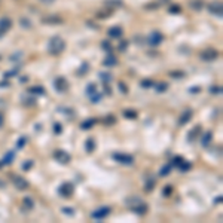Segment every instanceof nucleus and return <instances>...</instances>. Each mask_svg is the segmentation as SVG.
<instances>
[{
    "instance_id": "obj_1",
    "label": "nucleus",
    "mask_w": 223,
    "mask_h": 223,
    "mask_svg": "<svg viewBox=\"0 0 223 223\" xmlns=\"http://www.w3.org/2000/svg\"><path fill=\"white\" fill-rule=\"evenodd\" d=\"M64 49H66V43H64V40L61 39V37L55 36V37H52V39L49 40V46H48L49 54H52V55H60Z\"/></svg>"
},
{
    "instance_id": "obj_2",
    "label": "nucleus",
    "mask_w": 223,
    "mask_h": 223,
    "mask_svg": "<svg viewBox=\"0 0 223 223\" xmlns=\"http://www.w3.org/2000/svg\"><path fill=\"white\" fill-rule=\"evenodd\" d=\"M87 95L91 98L92 103H98L101 100V94L97 91V85L95 83H89L87 88Z\"/></svg>"
},
{
    "instance_id": "obj_3",
    "label": "nucleus",
    "mask_w": 223,
    "mask_h": 223,
    "mask_svg": "<svg viewBox=\"0 0 223 223\" xmlns=\"http://www.w3.org/2000/svg\"><path fill=\"white\" fill-rule=\"evenodd\" d=\"M10 180H12V183L15 184V187L17 189H20V190H25L27 187H29L30 184H29V182L25 180V179H22L21 175H10Z\"/></svg>"
},
{
    "instance_id": "obj_4",
    "label": "nucleus",
    "mask_w": 223,
    "mask_h": 223,
    "mask_svg": "<svg viewBox=\"0 0 223 223\" xmlns=\"http://www.w3.org/2000/svg\"><path fill=\"white\" fill-rule=\"evenodd\" d=\"M58 192L63 198H70L73 195V192H75V186H73V183H68V182L67 183H63L60 186Z\"/></svg>"
},
{
    "instance_id": "obj_5",
    "label": "nucleus",
    "mask_w": 223,
    "mask_h": 223,
    "mask_svg": "<svg viewBox=\"0 0 223 223\" xmlns=\"http://www.w3.org/2000/svg\"><path fill=\"white\" fill-rule=\"evenodd\" d=\"M162 40H164V36H162L159 31H152V33L149 34V37H147V43H149L150 46H158Z\"/></svg>"
},
{
    "instance_id": "obj_6",
    "label": "nucleus",
    "mask_w": 223,
    "mask_h": 223,
    "mask_svg": "<svg viewBox=\"0 0 223 223\" xmlns=\"http://www.w3.org/2000/svg\"><path fill=\"white\" fill-rule=\"evenodd\" d=\"M113 159L117 161V162H121V164H124V165H131L134 162V158L131 155H125V153H115V155H113Z\"/></svg>"
},
{
    "instance_id": "obj_7",
    "label": "nucleus",
    "mask_w": 223,
    "mask_h": 223,
    "mask_svg": "<svg viewBox=\"0 0 223 223\" xmlns=\"http://www.w3.org/2000/svg\"><path fill=\"white\" fill-rule=\"evenodd\" d=\"M54 87L58 92H66L68 89V82L66 78H57L55 82H54Z\"/></svg>"
},
{
    "instance_id": "obj_8",
    "label": "nucleus",
    "mask_w": 223,
    "mask_h": 223,
    "mask_svg": "<svg viewBox=\"0 0 223 223\" xmlns=\"http://www.w3.org/2000/svg\"><path fill=\"white\" fill-rule=\"evenodd\" d=\"M54 158L58 161L60 164H68L70 162V155H68L66 150H55V153H54Z\"/></svg>"
},
{
    "instance_id": "obj_9",
    "label": "nucleus",
    "mask_w": 223,
    "mask_h": 223,
    "mask_svg": "<svg viewBox=\"0 0 223 223\" xmlns=\"http://www.w3.org/2000/svg\"><path fill=\"white\" fill-rule=\"evenodd\" d=\"M110 211H112L110 207H101V208H98V210H95L92 213V217L94 219H106L107 216L110 214Z\"/></svg>"
},
{
    "instance_id": "obj_10",
    "label": "nucleus",
    "mask_w": 223,
    "mask_h": 223,
    "mask_svg": "<svg viewBox=\"0 0 223 223\" xmlns=\"http://www.w3.org/2000/svg\"><path fill=\"white\" fill-rule=\"evenodd\" d=\"M219 57V52L216 49H205L204 52H201V58L205 61H213Z\"/></svg>"
},
{
    "instance_id": "obj_11",
    "label": "nucleus",
    "mask_w": 223,
    "mask_h": 223,
    "mask_svg": "<svg viewBox=\"0 0 223 223\" xmlns=\"http://www.w3.org/2000/svg\"><path fill=\"white\" fill-rule=\"evenodd\" d=\"M208 10L214 13V15H217V17H222V3L220 2H213V3H210L208 5Z\"/></svg>"
},
{
    "instance_id": "obj_12",
    "label": "nucleus",
    "mask_w": 223,
    "mask_h": 223,
    "mask_svg": "<svg viewBox=\"0 0 223 223\" xmlns=\"http://www.w3.org/2000/svg\"><path fill=\"white\" fill-rule=\"evenodd\" d=\"M192 115H194V113H192V110H189V109H187V110H184L183 113H182V116H180V119H179V124H180V125L187 124V122L192 119Z\"/></svg>"
},
{
    "instance_id": "obj_13",
    "label": "nucleus",
    "mask_w": 223,
    "mask_h": 223,
    "mask_svg": "<svg viewBox=\"0 0 223 223\" xmlns=\"http://www.w3.org/2000/svg\"><path fill=\"white\" fill-rule=\"evenodd\" d=\"M141 202H143V201H141L138 196H129V198H126V199H125V204L129 207V208H131V210H133L134 207H137L138 204H141Z\"/></svg>"
},
{
    "instance_id": "obj_14",
    "label": "nucleus",
    "mask_w": 223,
    "mask_h": 223,
    "mask_svg": "<svg viewBox=\"0 0 223 223\" xmlns=\"http://www.w3.org/2000/svg\"><path fill=\"white\" fill-rule=\"evenodd\" d=\"M122 33H124V31H122L121 27H112V29H109V31H107L109 37H112V39H117V37H121Z\"/></svg>"
},
{
    "instance_id": "obj_15",
    "label": "nucleus",
    "mask_w": 223,
    "mask_h": 223,
    "mask_svg": "<svg viewBox=\"0 0 223 223\" xmlns=\"http://www.w3.org/2000/svg\"><path fill=\"white\" fill-rule=\"evenodd\" d=\"M201 134V125H196L194 128V129H190V133L187 134V138H189V141L192 143V141H195L196 138H198V136Z\"/></svg>"
},
{
    "instance_id": "obj_16",
    "label": "nucleus",
    "mask_w": 223,
    "mask_h": 223,
    "mask_svg": "<svg viewBox=\"0 0 223 223\" xmlns=\"http://www.w3.org/2000/svg\"><path fill=\"white\" fill-rule=\"evenodd\" d=\"M10 27H12V20H10V18H2V20H0V30H2V31L6 33Z\"/></svg>"
},
{
    "instance_id": "obj_17",
    "label": "nucleus",
    "mask_w": 223,
    "mask_h": 223,
    "mask_svg": "<svg viewBox=\"0 0 223 223\" xmlns=\"http://www.w3.org/2000/svg\"><path fill=\"white\" fill-rule=\"evenodd\" d=\"M147 208H149V207H147L144 202H141V204H138L137 207H134V208H133V211H134V213H137V214H140V216H143V214L147 213Z\"/></svg>"
},
{
    "instance_id": "obj_18",
    "label": "nucleus",
    "mask_w": 223,
    "mask_h": 223,
    "mask_svg": "<svg viewBox=\"0 0 223 223\" xmlns=\"http://www.w3.org/2000/svg\"><path fill=\"white\" fill-rule=\"evenodd\" d=\"M13 158H15V152H13V150L8 152V153L5 155V158H3V161H2V165H9V164H12Z\"/></svg>"
},
{
    "instance_id": "obj_19",
    "label": "nucleus",
    "mask_w": 223,
    "mask_h": 223,
    "mask_svg": "<svg viewBox=\"0 0 223 223\" xmlns=\"http://www.w3.org/2000/svg\"><path fill=\"white\" fill-rule=\"evenodd\" d=\"M43 22L45 24H61L63 18H60V17H46V18H43Z\"/></svg>"
},
{
    "instance_id": "obj_20",
    "label": "nucleus",
    "mask_w": 223,
    "mask_h": 223,
    "mask_svg": "<svg viewBox=\"0 0 223 223\" xmlns=\"http://www.w3.org/2000/svg\"><path fill=\"white\" fill-rule=\"evenodd\" d=\"M189 5H190V8L195 10H201L204 8V2L202 0H190L189 2Z\"/></svg>"
},
{
    "instance_id": "obj_21",
    "label": "nucleus",
    "mask_w": 223,
    "mask_h": 223,
    "mask_svg": "<svg viewBox=\"0 0 223 223\" xmlns=\"http://www.w3.org/2000/svg\"><path fill=\"white\" fill-rule=\"evenodd\" d=\"M103 64L106 66V67H113V66H116L117 64V60L113 57V55H109L104 61H103Z\"/></svg>"
},
{
    "instance_id": "obj_22",
    "label": "nucleus",
    "mask_w": 223,
    "mask_h": 223,
    "mask_svg": "<svg viewBox=\"0 0 223 223\" xmlns=\"http://www.w3.org/2000/svg\"><path fill=\"white\" fill-rule=\"evenodd\" d=\"M85 149H87L89 153H92L94 152V149H95V141H94V138L92 137H89L87 140V143H85Z\"/></svg>"
},
{
    "instance_id": "obj_23",
    "label": "nucleus",
    "mask_w": 223,
    "mask_h": 223,
    "mask_svg": "<svg viewBox=\"0 0 223 223\" xmlns=\"http://www.w3.org/2000/svg\"><path fill=\"white\" fill-rule=\"evenodd\" d=\"M95 119H88V121H85V122H82V125H80V128L82 129H91L92 126L95 125Z\"/></svg>"
},
{
    "instance_id": "obj_24",
    "label": "nucleus",
    "mask_w": 223,
    "mask_h": 223,
    "mask_svg": "<svg viewBox=\"0 0 223 223\" xmlns=\"http://www.w3.org/2000/svg\"><path fill=\"white\" fill-rule=\"evenodd\" d=\"M29 92H31V94H36V95H37V94H39V95H43V94H45V89H43L42 87H31L29 89Z\"/></svg>"
},
{
    "instance_id": "obj_25",
    "label": "nucleus",
    "mask_w": 223,
    "mask_h": 223,
    "mask_svg": "<svg viewBox=\"0 0 223 223\" xmlns=\"http://www.w3.org/2000/svg\"><path fill=\"white\" fill-rule=\"evenodd\" d=\"M211 137H213V134H211L210 131H208V133H205V134L202 136V140H201V141H202V146H208V144H210Z\"/></svg>"
},
{
    "instance_id": "obj_26",
    "label": "nucleus",
    "mask_w": 223,
    "mask_h": 223,
    "mask_svg": "<svg viewBox=\"0 0 223 223\" xmlns=\"http://www.w3.org/2000/svg\"><path fill=\"white\" fill-rule=\"evenodd\" d=\"M106 5L110 8H119V6H122V2L121 0H107Z\"/></svg>"
},
{
    "instance_id": "obj_27",
    "label": "nucleus",
    "mask_w": 223,
    "mask_h": 223,
    "mask_svg": "<svg viewBox=\"0 0 223 223\" xmlns=\"http://www.w3.org/2000/svg\"><path fill=\"white\" fill-rule=\"evenodd\" d=\"M171 168H173V165L167 164V165L164 167V168L161 170V173H159V174L162 175V177H165V175H168V174H170V171H171Z\"/></svg>"
},
{
    "instance_id": "obj_28",
    "label": "nucleus",
    "mask_w": 223,
    "mask_h": 223,
    "mask_svg": "<svg viewBox=\"0 0 223 223\" xmlns=\"http://www.w3.org/2000/svg\"><path fill=\"white\" fill-rule=\"evenodd\" d=\"M124 115H125V117H128V119H136V117H137V112H136V110H125V112H124Z\"/></svg>"
},
{
    "instance_id": "obj_29",
    "label": "nucleus",
    "mask_w": 223,
    "mask_h": 223,
    "mask_svg": "<svg viewBox=\"0 0 223 223\" xmlns=\"http://www.w3.org/2000/svg\"><path fill=\"white\" fill-rule=\"evenodd\" d=\"M112 12H113L112 9H109V8H106V9L103 10V12H98V13H97V17H98V18H106V17H109V15H110Z\"/></svg>"
},
{
    "instance_id": "obj_30",
    "label": "nucleus",
    "mask_w": 223,
    "mask_h": 223,
    "mask_svg": "<svg viewBox=\"0 0 223 223\" xmlns=\"http://www.w3.org/2000/svg\"><path fill=\"white\" fill-rule=\"evenodd\" d=\"M167 89H168V83H165V82L156 85V91H158V92H165Z\"/></svg>"
},
{
    "instance_id": "obj_31",
    "label": "nucleus",
    "mask_w": 223,
    "mask_h": 223,
    "mask_svg": "<svg viewBox=\"0 0 223 223\" xmlns=\"http://www.w3.org/2000/svg\"><path fill=\"white\" fill-rule=\"evenodd\" d=\"M190 168H192V164L187 162V161H183V162L180 164V170H182V171H189Z\"/></svg>"
},
{
    "instance_id": "obj_32",
    "label": "nucleus",
    "mask_w": 223,
    "mask_h": 223,
    "mask_svg": "<svg viewBox=\"0 0 223 223\" xmlns=\"http://www.w3.org/2000/svg\"><path fill=\"white\" fill-rule=\"evenodd\" d=\"M171 194H173V186H171V184H167L164 187V190H162V195H164V196H170Z\"/></svg>"
},
{
    "instance_id": "obj_33",
    "label": "nucleus",
    "mask_w": 223,
    "mask_h": 223,
    "mask_svg": "<svg viewBox=\"0 0 223 223\" xmlns=\"http://www.w3.org/2000/svg\"><path fill=\"white\" fill-rule=\"evenodd\" d=\"M153 186H155V180L153 179H150L147 183H146V186H144V190L146 192H150L152 189H153Z\"/></svg>"
},
{
    "instance_id": "obj_34",
    "label": "nucleus",
    "mask_w": 223,
    "mask_h": 223,
    "mask_svg": "<svg viewBox=\"0 0 223 223\" xmlns=\"http://www.w3.org/2000/svg\"><path fill=\"white\" fill-rule=\"evenodd\" d=\"M168 12H170V13H179V12H182V8H180L179 5H173V6L168 8Z\"/></svg>"
},
{
    "instance_id": "obj_35",
    "label": "nucleus",
    "mask_w": 223,
    "mask_h": 223,
    "mask_svg": "<svg viewBox=\"0 0 223 223\" xmlns=\"http://www.w3.org/2000/svg\"><path fill=\"white\" fill-rule=\"evenodd\" d=\"M88 70H89V64H88V63H83V64H82V66H80V68H79V75H83V73H87Z\"/></svg>"
},
{
    "instance_id": "obj_36",
    "label": "nucleus",
    "mask_w": 223,
    "mask_h": 223,
    "mask_svg": "<svg viewBox=\"0 0 223 223\" xmlns=\"http://www.w3.org/2000/svg\"><path fill=\"white\" fill-rule=\"evenodd\" d=\"M100 78H103V83H109L112 80V76L109 73H100Z\"/></svg>"
},
{
    "instance_id": "obj_37",
    "label": "nucleus",
    "mask_w": 223,
    "mask_h": 223,
    "mask_svg": "<svg viewBox=\"0 0 223 223\" xmlns=\"http://www.w3.org/2000/svg\"><path fill=\"white\" fill-rule=\"evenodd\" d=\"M24 205H25L29 210H31L34 204H33V201H31V198H24Z\"/></svg>"
},
{
    "instance_id": "obj_38",
    "label": "nucleus",
    "mask_w": 223,
    "mask_h": 223,
    "mask_svg": "<svg viewBox=\"0 0 223 223\" xmlns=\"http://www.w3.org/2000/svg\"><path fill=\"white\" fill-rule=\"evenodd\" d=\"M183 161H184V159H183V158H182V156H175L174 159H173V164H174V165H177V167H180V164H182Z\"/></svg>"
},
{
    "instance_id": "obj_39",
    "label": "nucleus",
    "mask_w": 223,
    "mask_h": 223,
    "mask_svg": "<svg viewBox=\"0 0 223 223\" xmlns=\"http://www.w3.org/2000/svg\"><path fill=\"white\" fill-rule=\"evenodd\" d=\"M119 89H121L122 94H128V88H126V85L124 82H119Z\"/></svg>"
},
{
    "instance_id": "obj_40",
    "label": "nucleus",
    "mask_w": 223,
    "mask_h": 223,
    "mask_svg": "<svg viewBox=\"0 0 223 223\" xmlns=\"http://www.w3.org/2000/svg\"><path fill=\"white\" fill-rule=\"evenodd\" d=\"M63 213L68 214V216H73L75 211H73V208H70V207H64V208H63Z\"/></svg>"
},
{
    "instance_id": "obj_41",
    "label": "nucleus",
    "mask_w": 223,
    "mask_h": 223,
    "mask_svg": "<svg viewBox=\"0 0 223 223\" xmlns=\"http://www.w3.org/2000/svg\"><path fill=\"white\" fill-rule=\"evenodd\" d=\"M170 76H173V78H183L184 73H182V71H171Z\"/></svg>"
},
{
    "instance_id": "obj_42",
    "label": "nucleus",
    "mask_w": 223,
    "mask_h": 223,
    "mask_svg": "<svg viewBox=\"0 0 223 223\" xmlns=\"http://www.w3.org/2000/svg\"><path fill=\"white\" fill-rule=\"evenodd\" d=\"M54 131H55V134H61V131H63L61 124H55V125H54Z\"/></svg>"
},
{
    "instance_id": "obj_43",
    "label": "nucleus",
    "mask_w": 223,
    "mask_h": 223,
    "mask_svg": "<svg viewBox=\"0 0 223 223\" xmlns=\"http://www.w3.org/2000/svg\"><path fill=\"white\" fill-rule=\"evenodd\" d=\"M101 46H103V48L106 49V51H109V52L112 51V45H110L109 42H103V45H101Z\"/></svg>"
},
{
    "instance_id": "obj_44",
    "label": "nucleus",
    "mask_w": 223,
    "mask_h": 223,
    "mask_svg": "<svg viewBox=\"0 0 223 223\" xmlns=\"http://www.w3.org/2000/svg\"><path fill=\"white\" fill-rule=\"evenodd\" d=\"M31 165H33V161H27L25 164L22 165V170H30V168H31Z\"/></svg>"
},
{
    "instance_id": "obj_45",
    "label": "nucleus",
    "mask_w": 223,
    "mask_h": 223,
    "mask_svg": "<svg viewBox=\"0 0 223 223\" xmlns=\"http://www.w3.org/2000/svg\"><path fill=\"white\" fill-rule=\"evenodd\" d=\"M25 141H27V137H21L20 141H18V147H22V146L25 144Z\"/></svg>"
},
{
    "instance_id": "obj_46",
    "label": "nucleus",
    "mask_w": 223,
    "mask_h": 223,
    "mask_svg": "<svg viewBox=\"0 0 223 223\" xmlns=\"http://www.w3.org/2000/svg\"><path fill=\"white\" fill-rule=\"evenodd\" d=\"M141 87H146V88L152 87V82H150V80H143V82H141Z\"/></svg>"
},
{
    "instance_id": "obj_47",
    "label": "nucleus",
    "mask_w": 223,
    "mask_h": 223,
    "mask_svg": "<svg viewBox=\"0 0 223 223\" xmlns=\"http://www.w3.org/2000/svg\"><path fill=\"white\" fill-rule=\"evenodd\" d=\"M104 122H106V124H115V117L109 116V117H106V121H104Z\"/></svg>"
},
{
    "instance_id": "obj_48",
    "label": "nucleus",
    "mask_w": 223,
    "mask_h": 223,
    "mask_svg": "<svg viewBox=\"0 0 223 223\" xmlns=\"http://www.w3.org/2000/svg\"><path fill=\"white\" fill-rule=\"evenodd\" d=\"M119 49H121V51H125L126 49V42H122V43L119 45Z\"/></svg>"
},
{
    "instance_id": "obj_49",
    "label": "nucleus",
    "mask_w": 223,
    "mask_h": 223,
    "mask_svg": "<svg viewBox=\"0 0 223 223\" xmlns=\"http://www.w3.org/2000/svg\"><path fill=\"white\" fill-rule=\"evenodd\" d=\"M211 92L213 94H220V88H211Z\"/></svg>"
},
{
    "instance_id": "obj_50",
    "label": "nucleus",
    "mask_w": 223,
    "mask_h": 223,
    "mask_svg": "<svg viewBox=\"0 0 223 223\" xmlns=\"http://www.w3.org/2000/svg\"><path fill=\"white\" fill-rule=\"evenodd\" d=\"M190 92H195V94L199 92V88H190Z\"/></svg>"
},
{
    "instance_id": "obj_51",
    "label": "nucleus",
    "mask_w": 223,
    "mask_h": 223,
    "mask_svg": "<svg viewBox=\"0 0 223 223\" xmlns=\"http://www.w3.org/2000/svg\"><path fill=\"white\" fill-rule=\"evenodd\" d=\"M25 104H34V100H24Z\"/></svg>"
},
{
    "instance_id": "obj_52",
    "label": "nucleus",
    "mask_w": 223,
    "mask_h": 223,
    "mask_svg": "<svg viewBox=\"0 0 223 223\" xmlns=\"http://www.w3.org/2000/svg\"><path fill=\"white\" fill-rule=\"evenodd\" d=\"M3 125V116H2V115H0V126Z\"/></svg>"
},
{
    "instance_id": "obj_53",
    "label": "nucleus",
    "mask_w": 223,
    "mask_h": 223,
    "mask_svg": "<svg viewBox=\"0 0 223 223\" xmlns=\"http://www.w3.org/2000/svg\"><path fill=\"white\" fill-rule=\"evenodd\" d=\"M3 34H5V31H2V30H0V37H2Z\"/></svg>"
},
{
    "instance_id": "obj_54",
    "label": "nucleus",
    "mask_w": 223,
    "mask_h": 223,
    "mask_svg": "<svg viewBox=\"0 0 223 223\" xmlns=\"http://www.w3.org/2000/svg\"><path fill=\"white\" fill-rule=\"evenodd\" d=\"M43 2H52V0H43Z\"/></svg>"
}]
</instances>
